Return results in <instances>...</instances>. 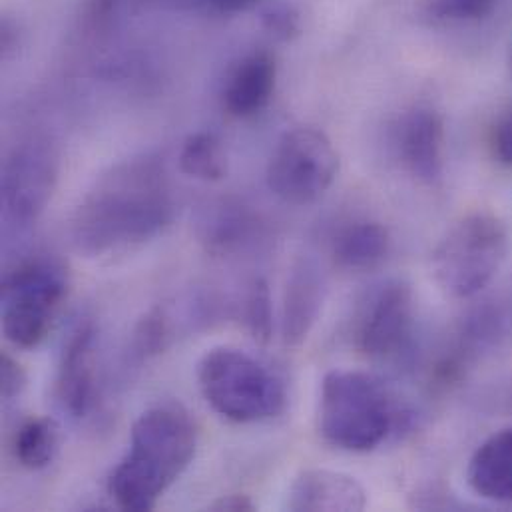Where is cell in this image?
Listing matches in <instances>:
<instances>
[{"label": "cell", "instance_id": "17", "mask_svg": "<svg viewBox=\"0 0 512 512\" xmlns=\"http://www.w3.org/2000/svg\"><path fill=\"white\" fill-rule=\"evenodd\" d=\"M261 222L242 204L224 202L204 220V242L214 254H234L256 244Z\"/></svg>", "mask_w": 512, "mask_h": 512}, {"label": "cell", "instance_id": "5", "mask_svg": "<svg viewBox=\"0 0 512 512\" xmlns=\"http://www.w3.org/2000/svg\"><path fill=\"white\" fill-rule=\"evenodd\" d=\"M509 254V234L491 214H471L457 222L431 256L439 287L457 299L481 293L501 271Z\"/></svg>", "mask_w": 512, "mask_h": 512}, {"label": "cell", "instance_id": "16", "mask_svg": "<svg viewBox=\"0 0 512 512\" xmlns=\"http://www.w3.org/2000/svg\"><path fill=\"white\" fill-rule=\"evenodd\" d=\"M389 250V232L377 222L351 224L333 240L335 263L349 271H371L379 267L389 256Z\"/></svg>", "mask_w": 512, "mask_h": 512}, {"label": "cell", "instance_id": "18", "mask_svg": "<svg viewBox=\"0 0 512 512\" xmlns=\"http://www.w3.org/2000/svg\"><path fill=\"white\" fill-rule=\"evenodd\" d=\"M14 459L30 471L48 467L58 451V429L50 419H28L24 421L12 443Z\"/></svg>", "mask_w": 512, "mask_h": 512}, {"label": "cell", "instance_id": "9", "mask_svg": "<svg viewBox=\"0 0 512 512\" xmlns=\"http://www.w3.org/2000/svg\"><path fill=\"white\" fill-rule=\"evenodd\" d=\"M58 180V156L42 138L18 144L2 168L4 216L18 228L32 226L52 198Z\"/></svg>", "mask_w": 512, "mask_h": 512}, {"label": "cell", "instance_id": "11", "mask_svg": "<svg viewBox=\"0 0 512 512\" xmlns=\"http://www.w3.org/2000/svg\"><path fill=\"white\" fill-rule=\"evenodd\" d=\"M96 329L90 319H80L68 333L58 365L56 399L64 413L82 419L94 405L96 391Z\"/></svg>", "mask_w": 512, "mask_h": 512}, {"label": "cell", "instance_id": "10", "mask_svg": "<svg viewBox=\"0 0 512 512\" xmlns=\"http://www.w3.org/2000/svg\"><path fill=\"white\" fill-rule=\"evenodd\" d=\"M393 146L403 168L423 184H435L445 168V122L429 106L407 110L395 124Z\"/></svg>", "mask_w": 512, "mask_h": 512}, {"label": "cell", "instance_id": "20", "mask_svg": "<svg viewBox=\"0 0 512 512\" xmlns=\"http://www.w3.org/2000/svg\"><path fill=\"white\" fill-rule=\"evenodd\" d=\"M244 317L250 333L259 343H267L273 333V309H271V293L265 279L257 277L252 281L246 303H244Z\"/></svg>", "mask_w": 512, "mask_h": 512}, {"label": "cell", "instance_id": "22", "mask_svg": "<svg viewBox=\"0 0 512 512\" xmlns=\"http://www.w3.org/2000/svg\"><path fill=\"white\" fill-rule=\"evenodd\" d=\"M263 28L277 40H291L301 30V18L297 8L287 0L269 2L261 12Z\"/></svg>", "mask_w": 512, "mask_h": 512}, {"label": "cell", "instance_id": "30", "mask_svg": "<svg viewBox=\"0 0 512 512\" xmlns=\"http://www.w3.org/2000/svg\"><path fill=\"white\" fill-rule=\"evenodd\" d=\"M511 70H512V52H511Z\"/></svg>", "mask_w": 512, "mask_h": 512}, {"label": "cell", "instance_id": "14", "mask_svg": "<svg viewBox=\"0 0 512 512\" xmlns=\"http://www.w3.org/2000/svg\"><path fill=\"white\" fill-rule=\"evenodd\" d=\"M323 305V277L311 259H301L289 275L283 301V339L301 345L315 325Z\"/></svg>", "mask_w": 512, "mask_h": 512}, {"label": "cell", "instance_id": "6", "mask_svg": "<svg viewBox=\"0 0 512 512\" xmlns=\"http://www.w3.org/2000/svg\"><path fill=\"white\" fill-rule=\"evenodd\" d=\"M68 293V275L62 263L34 257L16 265L2 283V331L18 349L38 347Z\"/></svg>", "mask_w": 512, "mask_h": 512}, {"label": "cell", "instance_id": "26", "mask_svg": "<svg viewBox=\"0 0 512 512\" xmlns=\"http://www.w3.org/2000/svg\"><path fill=\"white\" fill-rule=\"evenodd\" d=\"M26 387V373L22 365L10 357L8 353H2L0 357V393L4 401H12L18 397Z\"/></svg>", "mask_w": 512, "mask_h": 512}, {"label": "cell", "instance_id": "23", "mask_svg": "<svg viewBox=\"0 0 512 512\" xmlns=\"http://www.w3.org/2000/svg\"><path fill=\"white\" fill-rule=\"evenodd\" d=\"M168 323L166 317L162 313V309H154L150 311L138 325L136 329V351L150 357L160 353L162 349H166L168 345Z\"/></svg>", "mask_w": 512, "mask_h": 512}, {"label": "cell", "instance_id": "4", "mask_svg": "<svg viewBox=\"0 0 512 512\" xmlns=\"http://www.w3.org/2000/svg\"><path fill=\"white\" fill-rule=\"evenodd\" d=\"M198 385L206 403L234 423H261L283 413V379L254 355L236 347H214L198 365Z\"/></svg>", "mask_w": 512, "mask_h": 512}, {"label": "cell", "instance_id": "29", "mask_svg": "<svg viewBox=\"0 0 512 512\" xmlns=\"http://www.w3.org/2000/svg\"><path fill=\"white\" fill-rule=\"evenodd\" d=\"M18 28L10 22V20H4L2 22V34H0V44H2V52L8 54L10 50L16 48V34Z\"/></svg>", "mask_w": 512, "mask_h": 512}, {"label": "cell", "instance_id": "7", "mask_svg": "<svg viewBox=\"0 0 512 512\" xmlns=\"http://www.w3.org/2000/svg\"><path fill=\"white\" fill-rule=\"evenodd\" d=\"M339 154L317 128L301 126L285 132L267 164V186L285 204H315L335 182Z\"/></svg>", "mask_w": 512, "mask_h": 512}, {"label": "cell", "instance_id": "15", "mask_svg": "<svg viewBox=\"0 0 512 512\" xmlns=\"http://www.w3.org/2000/svg\"><path fill=\"white\" fill-rule=\"evenodd\" d=\"M471 489L491 503L512 505V429L491 435L471 457Z\"/></svg>", "mask_w": 512, "mask_h": 512}, {"label": "cell", "instance_id": "13", "mask_svg": "<svg viewBox=\"0 0 512 512\" xmlns=\"http://www.w3.org/2000/svg\"><path fill=\"white\" fill-rule=\"evenodd\" d=\"M277 66L269 52L244 56L228 74L224 86V108L236 118H252L271 100Z\"/></svg>", "mask_w": 512, "mask_h": 512}, {"label": "cell", "instance_id": "25", "mask_svg": "<svg viewBox=\"0 0 512 512\" xmlns=\"http://www.w3.org/2000/svg\"><path fill=\"white\" fill-rule=\"evenodd\" d=\"M491 152L501 166L512 168V108L505 110L493 124Z\"/></svg>", "mask_w": 512, "mask_h": 512}, {"label": "cell", "instance_id": "3", "mask_svg": "<svg viewBox=\"0 0 512 512\" xmlns=\"http://www.w3.org/2000/svg\"><path fill=\"white\" fill-rule=\"evenodd\" d=\"M319 433L325 443L349 453L383 445L397 425V409L385 385L363 371H331L321 383Z\"/></svg>", "mask_w": 512, "mask_h": 512}, {"label": "cell", "instance_id": "28", "mask_svg": "<svg viewBox=\"0 0 512 512\" xmlns=\"http://www.w3.org/2000/svg\"><path fill=\"white\" fill-rule=\"evenodd\" d=\"M210 509L228 512L254 511V503L246 495H228V497L216 501Z\"/></svg>", "mask_w": 512, "mask_h": 512}, {"label": "cell", "instance_id": "1", "mask_svg": "<svg viewBox=\"0 0 512 512\" xmlns=\"http://www.w3.org/2000/svg\"><path fill=\"white\" fill-rule=\"evenodd\" d=\"M176 204L164 166L150 156L126 160L86 192L72 216V242L88 257L126 252L160 236Z\"/></svg>", "mask_w": 512, "mask_h": 512}, {"label": "cell", "instance_id": "2", "mask_svg": "<svg viewBox=\"0 0 512 512\" xmlns=\"http://www.w3.org/2000/svg\"><path fill=\"white\" fill-rule=\"evenodd\" d=\"M196 447V425L180 405L166 403L142 413L132 427L128 453L108 481L116 505L132 512L156 509L194 461Z\"/></svg>", "mask_w": 512, "mask_h": 512}, {"label": "cell", "instance_id": "12", "mask_svg": "<svg viewBox=\"0 0 512 512\" xmlns=\"http://www.w3.org/2000/svg\"><path fill=\"white\" fill-rule=\"evenodd\" d=\"M287 507L295 512H359L367 507V493L355 477L307 469L295 477Z\"/></svg>", "mask_w": 512, "mask_h": 512}, {"label": "cell", "instance_id": "27", "mask_svg": "<svg viewBox=\"0 0 512 512\" xmlns=\"http://www.w3.org/2000/svg\"><path fill=\"white\" fill-rule=\"evenodd\" d=\"M122 0H88L86 4V22L92 28L106 26L112 16L118 12Z\"/></svg>", "mask_w": 512, "mask_h": 512}, {"label": "cell", "instance_id": "24", "mask_svg": "<svg viewBox=\"0 0 512 512\" xmlns=\"http://www.w3.org/2000/svg\"><path fill=\"white\" fill-rule=\"evenodd\" d=\"M156 2H170L180 8H190V10L218 14V16H230V14L252 10L259 0H156Z\"/></svg>", "mask_w": 512, "mask_h": 512}, {"label": "cell", "instance_id": "21", "mask_svg": "<svg viewBox=\"0 0 512 512\" xmlns=\"http://www.w3.org/2000/svg\"><path fill=\"white\" fill-rule=\"evenodd\" d=\"M499 0H431L429 14L445 22H479L489 18Z\"/></svg>", "mask_w": 512, "mask_h": 512}, {"label": "cell", "instance_id": "19", "mask_svg": "<svg viewBox=\"0 0 512 512\" xmlns=\"http://www.w3.org/2000/svg\"><path fill=\"white\" fill-rule=\"evenodd\" d=\"M180 170L202 182H220L228 174V158L222 142L208 132L192 134L180 150Z\"/></svg>", "mask_w": 512, "mask_h": 512}, {"label": "cell", "instance_id": "8", "mask_svg": "<svg viewBox=\"0 0 512 512\" xmlns=\"http://www.w3.org/2000/svg\"><path fill=\"white\" fill-rule=\"evenodd\" d=\"M415 297L409 283L391 279L373 289L355 319V345L373 361H395L411 345Z\"/></svg>", "mask_w": 512, "mask_h": 512}]
</instances>
